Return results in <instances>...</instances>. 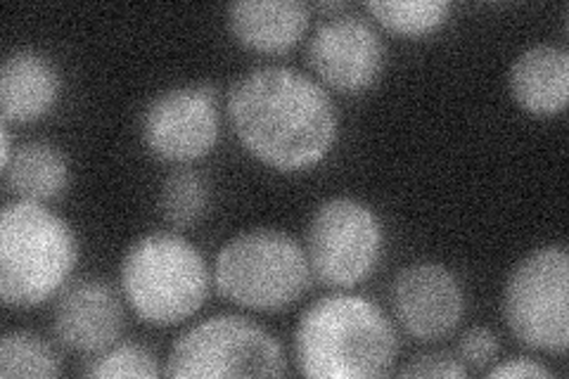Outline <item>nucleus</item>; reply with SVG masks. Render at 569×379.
Instances as JSON below:
<instances>
[{"label":"nucleus","mask_w":569,"mask_h":379,"mask_svg":"<svg viewBox=\"0 0 569 379\" xmlns=\"http://www.w3.org/2000/svg\"><path fill=\"white\" fill-rule=\"evenodd\" d=\"M553 372H550L548 368H543L541 363H537V360L531 358H510V360H501V363H493L489 370H487V377H508V379H518V377H525V379H546Z\"/></svg>","instance_id":"23"},{"label":"nucleus","mask_w":569,"mask_h":379,"mask_svg":"<svg viewBox=\"0 0 569 379\" xmlns=\"http://www.w3.org/2000/svg\"><path fill=\"white\" fill-rule=\"evenodd\" d=\"M219 131V93L209 83L162 90L140 117L142 142L164 161L202 159L217 146Z\"/></svg>","instance_id":"9"},{"label":"nucleus","mask_w":569,"mask_h":379,"mask_svg":"<svg viewBox=\"0 0 569 379\" xmlns=\"http://www.w3.org/2000/svg\"><path fill=\"white\" fill-rule=\"evenodd\" d=\"M228 119L242 148L278 171L323 161L337 140V110L328 90L305 71L266 64L228 90Z\"/></svg>","instance_id":"1"},{"label":"nucleus","mask_w":569,"mask_h":379,"mask_svg":"<svg viewBox=\"0 0 569 379\" xmlns=\"http://www.w3.org/2000/svg\"><path fill=\"white\" fill-rule=\"evenodd\" d=\"M62 77L39 50H14L0 67V114L6 123L43 119L60 100Z\"/></svg>","instance_id":"13"},{"label":"nucleus","mask_w":569,"mask_h":379,"mask_svg":"<svg viewBox=\"0 0 569 379\" xmlns=\"http://www.w3.org/2000/svg\"><path fill=\"white\" fill-rule=\"evenodd\" d=\"M86 377H159L157 356L146 347L133 345H114L96 353L83 368Z\"/></svg>","instance_id":"20"},{"label":"nucleus","mask_w":569,"mask_h":379,"mask_svg":"<svg viewBox=\"0 0 569 379\" xmlns=\"http://www.w3.org/2000/svg\"><path fill=\"white\" fill-rule=\"evenodd\" d=\"M498 353H501V345L489 328H470L458 341V358L475 370L491 368Z\"/></svg>","instance_id":"21"},{"label":"nucleus","mask_w":569,"mask_h":379,"mask_svg":"<svg viewBox=\"0 0 569 379\" xmlns=\"http://www.w3.org/2000/svg\"><path fill=\"white\" fill-rule=\"evenodd\" d=\"M123 306L114 287L100 278L64 285L52 309V332L74 353L96 356L114 347L123 332Z\"/></svg>","instance_id":"12"},{"label":"nucleus","mask_w":569,"mask_h":379,"mask_svg":"<svg viewBox=\"0 0 569 379\" xmlns=\"http://www.w3.org/2000/svg\"><path fill=\"white\" fill-rule=\"evenodd\" d=\"M510 93L525 112L533 117H553L569 100V52L562 46L537 43L520 52L512 62Z\"/></svg>","instance_id":"15"},{"label":"nucleus","mask_w":569,"mask_h":379,"mask_svg":"<svg viewBox=\"0 0 569 379\" xmlns=\"http://www.w3.org/2000/svg\"><path fill=\"white\" fill-rule=\"evenodd\" d=\"M6 188L20 200L48 202L60 197L69 183V167L60 148L43 140L24 142L3 167Z\"/></svg>","instance_id":"16"},{"label":"nucleus","mask_w":569,"mask_h":379,"mask_svg":"<svg viewBox=\"0 0 569 379\" xmlns=\"http://www.w3.org/2000/svg\"><path fill=\"white\" fill-rule=\"evenodd\" d=\"M385 249V230L366 202L332 197L313 211L307 228V259L316 280L351 290L372 276Z\"/></svg>","instance_id":"8"},{"label":"nucleus","mask_w":569,"mask_h":379,"mask_svg":"<svg viewBox=\"0 0 569 379\" xmlns=\"http://www.w3.org/2000/svg\"><path fill=\"white\" fill-rule=\"evenodd\" d=\"M292 351L305 377L372 379L395 370L399 339L376 301L337 292L299 316Z\"/></svg>","instance_id":"2"},{"label":"nucleus","mask_w":569,"mask_h":379,"mask_svg":"<svg viewBox=\"0 0 569 379\" xmlns=\"http://www.w3.org/2000/svg\"><path fill=\"white\" fill-rule=\"evenodd\" d=\"M389 301L401 328L418 339L447 337L466 313L460 280L437 261L401 268L391 280Z\"/></svg>","instance_id":"11"},{"label":"nucleus","mask_w":569,"mask_h":379,"mask_svg":"<svg viewBox=\"0 0 569 379\" xmlns=\"http://www.w3.org/2000/svg\"><path fill=\"white\" fill-rule=\"evenodd\" d=\"M503 318L525 347L565 353L569 347V255L562 245L529 251L503 287Z\"/></svg>","instance_id":"7"},{"label":"nucleus","mask_w":569,"mask_h":379,"mask_svg":"<svg viewBox=\"0 0 569 379\" xmlns=\"http://www.w3.org/2000/svg\"><path fill=\"white\" fill-rule=\"evenodd\" d=\"M0 138H3V148H0V167H8L14 150H12V136H10V129L6 121H3V126H0Z\"/></svg>","instance_id":"24"},{"label":"nucleus","mask_w":569,"mask_h":379,"mask_svg":"<svg viewBox=\"0 0 569 379\" xmlns=\"http://www.w3.org/2000/svg\"><path fill=\"white\" fill-rule=\"evenodd\" d=\"M307 56L320 81L345 93H359L380 79L387 48L376 27L361 17L340 14L318 24Z\"/></svg>","instance_id":"10"},{"label":"nucleus","mask_w":569,"mask_h":379,"mask_svg":"<svg viewBox=\"0 0 569 379\" xmlns=\"http://www.w3.org/2000/svg\"><path fill=\"white\" fill-rule=\"evenodd\" d=\"M121 290L140 320L169 328L202 309L209 295L207 261L183 235H142L121 259Z\"/></svg>","instance_id":"4"},{"label":"nucleus","mask_w":569,"mask_h":379,"mask_svg":"<svg viewBox=\"0 0 569 379\" xmlns=\"http://www.w3.org/2000/svg\"><path fill=\"white\" fill-rule=\"evenodd\" d=\"M311 8L299 0H238L228 8L230 33L254 52H284L309 29Z\"/></svg>","instance_id":"14"},{"label":"nucleus","mask_w":569,"mask_h":379,"mask_svg":"<svg viewBox=\"0 0 569 379\" xmlns=\"http://www.w3.org/2000/svg\"><path fill=\"white\" fill-rule=\"evenodd\" d=\"M401 377H468L470 370L460 358L447 351H425L413 356L399 370Z\"/></svg>","instance_id":"22"},{"label":"nucleus","mask_w":569,"mask_h":379,"mask_svg":"<svg viewBox=\"0 0 569 379\" xmlns=\"http://www.w3.org/2000/svg\"><path fill=\"white\" fill-rule=\"evenodd\" d=\"M366 10L389 31L425 36L447 24L451 3L449 0H370Z\"/></svg>","instance_id":"18"},{"label":"nucleus","mask_w":569,"mask_h":379,"mask_svg":"<svg viewBox=\"0 0 569 379\" xmlns=\"http://www.w3.org/2000/svg\"><path fill=\"white\" fill-rule=\"evenodd\" d=\"M278 339L252 318L221 313L192 325L173 341L164 377H282Z\"/></svg>","instance_id":"6"},{"label":"nucleus","mask_w":569,"mask_h":379,"mask_svg":"<svg viewBox=\"0 0 569 379\" xmlns=\"http://www.w3.org/2000/svg\"><path fill=\"white\" fill-rule=\"evenodd\" d=\"M60 372L62 358L43 337L14 330L0 339V377L3 379H52Z\"/></svg>","instance_id":"17"},{"label":"nucleus","mask_w":569,"mask_h":379,"mask_svg":"<svg viewBox=\"0 0 569 379\" xmlns=\"http://www.w3.org/2000/svg\"><path fill=\"white\" fill-rule=\"evenodd\" d=\"M307 251L278 228H252L230 238L213 261L217 290L252 311H282L311 287Z\"/></svg>","instance_id":"5"},{"label":"nucleus","mask_w":569,"mask_h":379,"mask_svg":"<svg viewBox=\"0 0 569 379\" xmlns=\"http://www.w3.org/2000/svg\"><path fill=\"white\" fill-rule=\"evenodd\" d=\"M209 209L207 180L192 169L171 171L159 192V211L173 228H190L204 219Z\"/></svg>","instance_id":"19"},{"label":"nucleus","mask_w":569,"mask_h":379,"mask_svg":"<svg viewBox=\"0 0 569 379\" xmlns=\"http://www.w3.org/2000/svg\"><path fill=\"white\" fill-rule=\"evenodd\" d=\"M79 261L74 230L41 202L17 200L0 213V299L27 311L56 297Z\"/></svg>","instance_id":"3"}]
</instances>
